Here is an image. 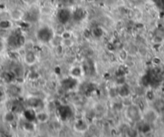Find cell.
Masks as SVG:
<instances>
[{
  "instance_id": "cell-4",
  "label": "cell",
  "mask_w": 164,
  "mask_h": 137,
  "mask_svg": "<svg viewBox=\"0 0 164 137\" xmlns=\"http://www.w3.org/2000/svg\"><path fill=\"white\" fill-rule=\"evenodd\" d=\"M23 15H24V13L19 9H14L10 13V18L15 21H19V20L22 19Z\"/></svg>"
},
{
  "instance_id": "cell-1",
  "label": "cell",
  "mask_w": 164,
  "mask_h": 137,
  "mask_svg": "<svg viewBox=\"0 0 164 137\" xmlns=\"http://www.w3.org/2000/svg\"><path fill=\"white\" fill-rule=\"evenodd\" d=\"M127 119L131 122H138L142 118V112L140 108L136 105H130L125 111Z\"/></svg>"
},
{
  "instance_id": "cell-7",
  "label": "cell",
  "mask_w": 164,
  "mask_h": 137,
  "mask_svg": "<svg viewBox=\"0 0 164 137\" xmlns=\"http://www.w3.org/2000/svg\"><path fill=\"white\" fill-rule=\"evenodd\" d=\"M93 34H94L96 37H101L102 35V30L100 29V28H96L93 30Z\"/></svg>"
},
{
  "instance_id": "cell-3",
  "label": "cell",
  "mask_w": 164,
  "mask_h": 137,
  "mask_svg": "<svg viewBox=\"0 0 164 137\" xmlns=\"http://www.w3.org/2000/svg\"><path fill=\"white\" fill-rule=\"evenodd\" d=\"M71 19V12L68 9H61L57 14V19L60 23L65 25L68 23Z\"/></svg>"
},
{
  "instance_id": "cell-6",
  "label": "cell",
  "mask_w": 164,
  "mask_h": 137,
  "mask_svg": "<svg viewBox=\"0 0 164 137\" xmlns=\"http://www.w3.org/2000/svg\"><path fill=\"white\" fill-rule=\"evenodd\" d=\"M3 120L7 123H11L15 120V116H14V114L12 112L7 111V112L5 113L4 116H3Z\"/></svg>"
},
{
  "instance_id": "cell-5",
  "label": "cell",
  "mask_w": 164,
  "mask_h": 137,
  "mask_svg": "<svg viewBox=\"0 0 164 137\" xmlns=\"http://www.w3.org/2000/svg\"><path fill=\"white\" fill-rule=\"evenodd\" d=\"M37 60L36 56L34 54V52H29L27 53L24 57V61L27 65H33L35 64Z\"/></svg>"
},
{
  "instance_id": "cell-9",
  "label": "cell",
  "mask_w": 164,
  "mask_h": 137,
  "mask_svg": "<svg viewBox=\"0 0 164 137\" xmlns=\"http://www.w3.org/2000/svg\"><path fill=\"white\" fill-rule=\"evenodd\" d=\"M2 81V77H1V75H0V83Z\"/></svg>"
},
{
  "instance_id": "cell-2",
  "label": "cell",
  "mask_w": 164,
  "mask_h": 137,
  "mask_svg": "<svg viewBox=\"0 0 164 137\" xmlns=\"http://www.w3.org/2000/svg\"><path fill=\"white\" fill-rule=\"evenodd\" d=\"M37 37L43 43H49L54 38V32L52 28L48 26H43L38 30Z\"/></svg>"
},
{
  "instance_id": "cell-8",
  "label": "cell",
  "mask_w": 164,
  "mask_h": 137,
  "mask_svg": "<svg viewBox=\"0 0 164 137\" xmlns=\"http://www.w3.org/2000/svg\"><path fill=\"white\" fill-rule=\"evenodd\" d=\"M82 12H83L82 11H80V13H81V14H83V13H82ZM75 14H77V15L78 16H79V14H78V11H77V12H76V13H75ZM80 18H81V19H82L81 16H80Z\"/></svg>"
}]
</instances>
